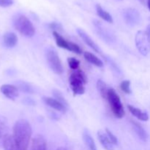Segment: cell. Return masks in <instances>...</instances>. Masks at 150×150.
Returning <instances> with one entry per match:
<instances>
[{
    "mask_svg": "<svg viewBox=\"0 0 150 150\" xmlns=\"http://www.w3.org/2000/svg\"><path fill=\"white\" fill-rule=\"evenodd\" d=\"M31 125L26 120L16 122L13 130V137L21 150H27L32 137Z\"/></svg>",
    "mask_w": 150,
    "mask_h": 150,
    "instance_id": "1",
    "label": "cell"
},
{
    "mask_svg": "<svg viewBox=\"0 0 150 150\" xmlns=\"http://www.w3.org/2000/svg\"><path fill=\"white\" fill-rule=\"evenodd\" d=\"M87 83V78L81 70H76L71 73L69 78V83L74 95H83L85 92V84Z\"/></svg>",
    "mask_w": 150,
    "mask_h": 150,
    "instance_id": "2",
    "label": "cell"
},
{
    "mask_svg": "<svg viewBox=\"0 0 150 150\" xmlns=\"http://www.w3.org/2000/svg\"><path fill=\"white\" fill-rule=\"evenodd\" d=\"M13 24L16 30L23 36L32 38L35 34V29L31 21L23 15H17L14 18Z\"/></svg>",
    "mask_w": 150,
    "mask_h": 150,
    "instance_id": "3",
    "label": "cell"
},
{
    "mask_svg": "<svg viewBox=\"0 0 150 150\" xmlns=\"http://www.w3.org/2000/svg\"><path fill=\"white\" fill-rule=\"evenodd\" d=\"M108 104L110 105L111 111L113 114L115 116V117L119 119H121L124 117L125 114L124 106L122 103L120 97L116 92V90L113 88H109L107 93V98Z\"/></svg>",
    "mask_w": 150,
    "mask_h": 150,
    "instance_id": "4",
    "label": "cell"
},
{
    "mask_svg": "<svg viewBox=\"0 0 150 150\" xmlns=\"http://www.w3.org/2000/svg\"><path fill=\"white\" fill-rule=\"evenodd\" d=\"M135 42L139 53L147 56L150 52V35L144 31H139L135 37Z\"/></svg>",
    "mask_w": 150,
    "mask_h": 150,
    "instance_id": "5",
    "label": "cell"
},
{
    "mask_svg": "<svg viewBox=\"0 0 150 150\" xmlns=\"http://www.w3.org/2000/svg\"><path fill=\"white\" fill-rule=\"evenodd\" d=\"M46 59L50 68L56 74L61 75L64 72L62 63L57 51L54 49H49L46 53Z\"/></svg>",
    "mask_w": 150,
    "mask_h": 150,
    "instance_id": "6",
    "label": "cell"
},
{
    "mask_svg": "<svg viewBox=\"0 0 150 150\" xmlns=\"http://www.w3.org/2000/svg\"><path fill=\"white\" fill-rule=\"evenodd\" d=\"M53 35L55 39L56 43L59 48H64V49L72 51L77 54H81L82 53V49L78 44L70 42V41H67L65 38L59 35L57 31H53Z\"/></svg>",
    "mask_w": 150,
    "mask_h": 150,
    "instance_id": "7",
    "label": "cell"
},
{
    "mask_svg": "<svg viewBox=\"0 0 150 150\" xmlns=\"http://www.w3.org/2000/svg\"><path fill=\"white\" fill-rule=\"evenodd\" d=\"M123 18L127 25L135 26L139 24L141 21V15L137 10L134 8H126L123 10Z\"/></svg>",
    "mask_w": 150,
    "mask_h": 150,
    "instance_id": "8",
    "label": "cell"
},
{
    "mask_svg": "<svg viewBox=\"0 0 150 150\" xmlns=\"http://www.w3.org/2000/svg\"><path fill=\"white\" fill-rule=\"evenodd\" d=\"M94 25H95V29H96L97 34L98 35V36L100 37L104 41H105L108 43H112L115 41V38L113 35V34H111L103 25L101 23V22L98 21H95L94 22Z\"/></svg>",
    "mask_w": 150,
    "mask_h": 150,
    "instance_id": "9",
    "label": "cell"
},
{
    "mask_svg": "<svg viewBox=\"0 0 150 150\" xmlns=\"http://www.w3.org/2000/svg\"><path fill=\"white\" fill-rule=\"evenodd\" d=\"M1 93L10 100H15L19 95L18 88L12 84H4L0 87Z\"/></svg>",
    "mask_w": 150,
    "mask_h": 150,
    "instance_id": "10",
    "label": "cell"
},
{
    "mask_svg": "<svg viewBox=\"0 0 150 150\" xmlns=\"http://www.w3.org/2000/svg\"><path fill=\"white\" fill-rule=\"evenodd\" d=\"M77 32L79 35L80 36V38L82 39V40H83L89 48H92L94 51H95V52L98 53V54H102V51H101L100 48H99V46L95 43V41H94L93 40H92V38L84 32V31L82 30V29H79L77 30Z\"/></svg>",
    "mask_w": 150,
    "mask_h": 150,
    "instance_id": "11",
    "label": "cell"
},
{
    "mask_svg": "<svg viewBox=\"0 0 150 150\" xmlns=\"http://www.w3.org/2000/svg\"><path fill=\"white\" fill-rule=\"evenodd\" d=\"M30 150H47L46 141L42 135H36L32 139Z\"/></svg>",
    "mask_w": 150,
    "mask_h": 150,
    "instance_id": "12",
    "label": "cell"
},
{
    "mask_svg": "<svg viewBox=\"0 0 150 150\" xmlns=\"http://www.w3.org/2000/svg\"><path fill=\"white\" fill-rule=\"evenodd\" d=\"M42 100L44 101V103L47 105L57 110V111L62 113H64L67 111V107L63 105L59 101L57 100L56 98H50V97H44V98H42Z\"/></svg>",
    "mask_w": 150,
    "mask_h": 150,
    "instance_id": "13",
    "label": "cell"
},
{
    "mask_svg": "<svg viewBox=\"0 0 150 150\" xmlns=\"http://www.w3.org/2000/svg\"><path fill=\"white\" fill-rule=\"evenodd\" d=\"M8 136V122L6 117L0 116V147L3 146L4 140Z\"/></svg>",
    "mask_w": 150,
    "mask_h": 150,
    "instance_id": "14",
    "label": "cell"
},
{
    "mask_svg": "<svg viewBox=\"0 0 150 150\" xmlns=\"http://www.w3.org/2000/svg\"><path fill=\"white\" fill-rule=\"evenodd\" d=\"M98 138L102 146H103V148L105 150H114V144L111 142L109 138L108 137L105 132L101 130H98Z\"/></svg>",
    "mask_w": 150,
    "mask_h": 150,
    "instance_id": "15",
    "label": "cell"
},
{
    "mask_svg": "<svg viewBox=\"0 0 150 150\" xmlns=\"http://www.w3.org/2000/svg\"><path fill=\"white\" fill-rule=\"evenodd\" d=\"M131 124L133 126V128L134 130L135 133H136V135L138 136V137L141 139L143 142H146L148 139V134L146 133V130L144 129V127H142V125L139 124V122L136 121H133L131 120Z\"/></svg>",
    "mask_w": 150,
    "mask_h": 150,
    "instance_id": "16",
    "label": "cell"
},
{
    "mask_svg": "<svg viewBox=\"0 0 150 150\" xmlns=\"http://www.w3.org/2000/svg\"><path fill=\"white\" fill-rule=\"evenodd\" d=\"M3 42L7 48H13L18 42V37L13 32H7L3 36Z\"/></svg>",
    "mask_w": 150,
    "mask_h": 150,
    "instance_id": "17",
    "label": "cell"
},
{
    "mask_svg": "<svg viewBox=\"0 0 150 150\" xmlns=\"http://www.w3.org/2000/svg\"><path fill=\"white\" fill-rule=\"evenodd\" d=\"M127 108H128L129 111L135 117L138 119V120H141V121L146 122L149 120V115L146 112H144V111H142L139 108H136V107L133 106L131 105H129L127 106Z\"/></svg>",
    "mask_w": 150,
    "mask_h": 150,
    "instance_id": "18",
    "label": "cell"
},
{
    "mask_svg": "<svg viewBox=\"0 0 150 150\" xmlns=\"http://www.w3.org/2000/svg\"><path fill=\"white\" fill-rule=\"evenodd\" d=\"M83 57H84L85 59L88 62L91 63L93 65L97 66L98 67H103L104 64L102 60L100 58H98L97 56H95V54H92L91 52H84L83 54Z\"/></svg>",
    "mask_w": 150,
    "mask_h": 150,
    "instance_id": "19",
    "label": "cell"
},
{
    "mask_svg": "<svg viewBox=\"0 0 150 150\" xmlns=\"http://www.w3.org/2000/svg\"><path fill=\"white\" fill-rule=\"evenodd\" d=\"M96 11H97V14L98 16H99L100 18H102L103 20H104L105 21L108 22V23H113V18L112 16H111L108 12L105 11L102 7H101L100 4H97L96 5Z\"/></svg>",
    "mask_w": 150,
    "mask_h": 150,
    "instance_id": "20",
    "label": "cell"
},
{
    "mask_svg": "<svg viewBox=\"0 0 150 150\" xmlns=\"http://www.w3.org/2000/svg\"><path fill=\"white\" fill-rule=\"evenodd\" d=\"M3 148H4V150H21L16 144L13 136H10V135H9L4 140Z\"/></svg>",
    "mask_w": 150,
    "mask_h": 150,
    "instance_id": "21",
    "label": "cell"
},
{
    "mask_svg": "<svg viewBox=\"0 0 150 150\" xmlns=\"http://www.w3.org/2000/svg\"><path fill=\"white\" fill-rule=\"evenodd\" d=\"M83 139L84 142L85 144H86V147L88 148L89 150H98L97 149L96 144L94 141L93 138L90 136L88 132H84L83 133Z\"/></svg>",
    "mask_w": 150,
    "mask_h": 150,
    "instance_id": "22",
    "label": "cell"
},
{
    "mask_svg": "<svg viewBox=\"0 0 150 150\" xmlns=\"http://www.w3.org/2000/svg\"><path fill=\"white\" fill-rule=\"evenodd\" d=\"M97 88H98V90L100 92V94L101 97L104 98V99H106L108 89L107 88V85L105 84V82L99 79L98 82H97Z\"/></svg>",
    "mask_w": 150,
    "mask_h": 150,
    "instance_id": "23",
    "label": "cell"
},
{
    "mask_svg": "<svg viewBox=\"0 0 150 150\" xmlns=\"http://www.w3.org/2000/svg\"><path fill=\"white\" fill-rule=\"evenodd\" d=\"M67 62H68V65L72 70H76L79 68V65H80V61L77 59L75 57H69L67 59Z\"/></svg>",
    "mask_w": 150,
    "mask_h": 150,
    "instance_id": "24",
    "label": "cell"
},
{
    "mask_svg": "<svg viewBox=\"0 0 150 150\" xmlns=\"http://www.w3.org/2000/svg\"><path fill=\"white\" fill-rule=\"evenodd\" d=\"M120 89L122 92L125 94L131 93V89H130V81L128 80H125L122 81L120 83Z\"/></svg>",
    "mask_w": 150,
    "mask_h": 150,
    "instance_id": "25",
    "label": "cell"
},
{
    "mask_svg": "<svg viewBox=\"0 0 150 150\" xmlns=\"http://www.w3.org/2000/svg\"><path fill=\"white\" fill-rule=\"evenodd\" d=\"M53 94H54V97H55V98L57 100H59L60 103H62L63 105H65L66 107H67V105H68L67 102L66 101L65 98H64L62 94L59 91L57 90V89H54V90L53 91Z\"/></svg>",
    "mask_w": 150,
    "mask_h": 150,
    "instance_id": "26",
    "label": "cell"
},
{
    "mask_svg": "<svg viewBox=\"0 0 150 150\" xmlns=\"http://www.w3.org/2000/svg\"><path fill=\"white\" fill-rule=\"evenodd\" d=\"M105 133H106L107 136L109 138V139L111 140V142H112V144L114 145H117L118 144V139L117 138L114 136V134H113L112 132L110 130H108V128H105Z\"/></svg>",
    "mask_w": 150,
    "mask_h": 150,
    "instance_id": "27",
    "label": "cell"
},
{
    "mask_svg": "<svg viewBox=\"0 0 150 150\" xmlns=\"http://www.w3.org/2000/svg\"><path fill=\"white\" fill-rule=\"evenodd\" d=\"M18 89H20L21 90L23 91V92H32V89L31 87H29V85H27L25 83H19L18 84Z\"/></svg>",
    "mask_w": 150,
    "mask_h": 150,
    "instance_id": "28",
    "label": "cell"
},
{
    "mask_svg": "<svg viewBox=\"0 0 150 150\" xmlns=\"http://www.w3.org/2000/svg\"><path fill=\"white\" fill-rule=\"evenodd\" d=\"M14 0H0V7H8L13 5Z\"/></svg>",
    "mask_w": 150,
    "mask_h": 150,
    "instance_id": "29",
    "label": "cell"
},
{
    "mask_svg": "<svg viewBox=\"0 0 150 150\" xmlns=\"http://www.w3.org/2000/svg\"><path fill=\"white\" fill-rule=\"evenodd\" d=\"M139 1H141V2H142L143 4H147L148 0H139Z\"/></svg>",
    "mask_w": 150,
    "mask_h": 150,
    "instance_id": "30",
    "label": "cell"
},
{
    "mask_svg": "<svg viewBox=\"0 0 150 150\" xmlns=\"http://www.w3.org/2000/svg\"><path fill=\"white\" fill-rule=\"evenodd\" d=\"M146 5H147V7H148V9H149V11H150V0H148V1H147V4H146Z\"/></svg>",
    "mask_w": 150,
    "mask_h": 150,
    "instance_id": "31",
    "label": "cell"
},
{
    "mask_svg": "<svg viewBox=\"0 0 150 150\" xmlns=\"http://www.w3.org/2000/svg\"><path fill=\"white\" fill-rule=\"evenodd\" d=\"M147 32L149 33V35H150V24L148 25V26H147Z\"/></svg>",
    "mask_w": 150,
    "mask_h": 150,
    "instance_id": "32",
    "label": "cell"
},
{
    "mask_svg": "<svg viewBox=\"0 0 150 150\" xmlns=\"http://www.w3.org/2000/svg\"><path fill=\"white\" fill-rule=\"evenodd\" d=\"M57 150H67V149H66V148L64 147H59Z\"/></svg>",
    "mask_w": 150,
    "mask_h": 150,
    "instance_id": "33",
    "label": "cell"
}]
</instances>
